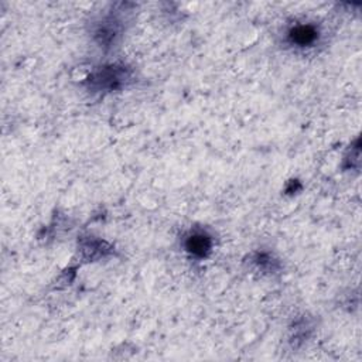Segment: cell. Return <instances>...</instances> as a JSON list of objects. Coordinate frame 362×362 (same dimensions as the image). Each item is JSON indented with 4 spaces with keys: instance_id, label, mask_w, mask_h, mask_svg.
<instances>
[{
    "instance_id": "3957f363",
    "label": "cell",
    "mask_w": 362,
    "mask_h": 362,
    "mask_svg": "<svg viewBox=\"0 0 362 362\" xmlns=\"http://www.w3.org/2000/svg\"><path fill=\"white\" fill-rule=\"evenodd\" d=\"M184 246L187 249V252H190L191 255L204 258L210 254V250L212 248V239L204 231H191L185 237Z\"/></svg>"
},
{
    "instance_id": "6da1fadb",
    "label": "cell",
    "mask_w": 362,
    "mask_h": 362,
    "mask_svg": "<svg viewBox=\"0 0 362 362\" xmlns=\"http://www.w3.org/2000/svg\"><path fill=\"white\" fill-rule=\"evenodd\" d=\"M130 78V74L125 67H108L97 72L92 78V82L98 88L117 90Z\"/></svg>"
},
{
    "instance_id": "7a4b0ae2",
    "label": "cell",
    "mask_w": 362,
    "mask_h": 362,
    "mask_svg": "<svg viewBox=\"0 0 362 362\" xmlns=\"http://www.w3.org/2000/svg\"><path fill=\"white\" fill-rule=\"evenodd\" d=\"M319 30L313 24H296L289 30L288 39L292 46L296 47H312L319 40Z\"/></svg>"
}]
</instances>
